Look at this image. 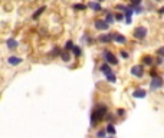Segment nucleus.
<instances>
[{"instance_id":"nucleus-22","label":"nucleus","mask_w":164,"mask_h":138,"mask_svg":"<svg viewBox=\"0 0 164 138\" xmlns=\"http://www.w3.org/2000/svg\"><path fill=\"white\" fill-rule=\"evenodd\" d=\"M130 7H131L132 10H134V13H137V15H141V13H144V10H146L143 4H140V6H131V4H130Z\"/></svg>"},{"instance_id":"nucleus-31","label":"nucleus","mask_w":164,"mask_h":138,"mask_svg":"<svg viewBox=\"0 0 164 138\" xmlns=\"http://www.w3.org/2000/svg\"><path fill=\"white\" fill-rule=\"evenodd\" d=\"M150 78H151V79H153V78H157V76H158V72H157L156 69H150Z\"/></svg>"},{"instance_id":"nucleus-21","label":"nucleus","mask_w":164,"mask_h":138,"mask_svg":"<svg viewBox=\"0 0 164 138\" xmlns=\"http://www.w3.org/2000/svg\"><path fill=\"white\" fill-rule=\"evenodd\" d=\"M61 50L62 49L59 48V46H53V49L49 52V56L50 58H59V53H61Z\"/></svg>"},{"instance_id":"nucleus-13","label":"nucleus","mask_w":164,"mask_h":138,"mask_svg":"<svg viewBox=\"0 0 164 138\" xmlns=\"http://www.w3.org/2000/svg\"><path fill=\"white\" fill-rule=\"evenodd\" d=\"M154 62H156V58H153L151 55H146L143 58V66H154Z\"/></svg>"},{"instance_id":"nucleus-6","label":"nucleus","mask_w":164,"mask_h":138,"mask_svg":"<svg viewBox=\"0 0 164 138\" xmlns=\"http://www.w3.org/2000/svg\"><path fill=\"white\" fill-rule=\"evenodd\" d=\"M130 73H131L134 78L141 79V78L144 76V66L143 65H134L131 69H130Z\"/></svg>"},{"instance_id":"nucleus-24","label":"nucleus","mask_w":164,"mask_h":138,"mask_svg":"<svg viewBox=\"0 0 164 138\" xmlns=\"http://www.w3.org/2000/svg\"><path fill=\"white\" fill-rule=\"evenodd\" d=\"M72 9L76 10V12H82V10L86 9V4H83V3H75V4H72Z\"/></svg>"},{"instance_id":"nucleus-28","label":"nucleus","mask_w":164,"mask_h":138,"mask_svg":"<svg viewBox=\"0 0 164 138\" xmlns=\"http://www.w3.org/2000/svg\"><path fill=\"white\" fill-rule=\"evenodd\" d=\"M74 45H75V43L72 41H68L65 43V48H64V49H65V50H68V52H71V50H72V48H74Z\"/></svg>"},{"instance_id":"nucleus-4","label":"nucleus","mask_w":164,"mask_h":138,"mask_svg":"<svg viewBox=\"0 0 164 138\" xmlns=\"http://www.w3.org/2000/svg\"><path fill=\"white\" fill-rule=\"evenodd\" d=\"M164 86V79L161 76H157V78H153L151 82H150V91H158Z\"/></svg>"},{"instance_id":"nucleus-1","label":"nucleus","mask_w":164,"mask_h":138,"mask_svg":"<svg viewBox=\"0 0 164 138\" xmlns=\"http://www.w3.org/2000/svg\"><path fill=\"white\" fill-rule=\"evenodd\" d=\"M107 114H108V106L105 104H102V102H98L91 111V118H89L91 128H95L99 122L104 121Z\"/></svg>"},{"instance_id":"nucleus-15","label":"nucleus","mask_w":164,"mask_h":138,"mask_svg":"<svg viewBox=\"0 0 164 138\" xmlns=\"http://www.w3.org/2000/svg\"><path fill=\"white\" fill-rule=\"evenodd\" d=\"M59 58H61V61H62V62L68 63V62L71 61V52H68V50H65V49H62V50H61V53H59Z\"/></svg>"},{"instance_id":"nucleus-20","label":"nucleus","mask_w":164,"mask_h":138,"mask_svg":"<svg viewBox=\"0 0 164 138\" xmlns=\"http://www.w3.org/2000/svg\"><path fill=\"white\" fill-rule=\"evenodd\" d=\"M104 121L107 122V124H114L115 121H117V117H115V114H111V112H108L107 115H105V120Z\"/></svg>"},{"instance_id":"nucleus-19","label":"nucleus","mask_w":164,"mask_h":138,"mask_svg":"<svg viewBox=\"0 0 164 138\" xmlns=\"http://www.w3.org/2000/svg\"><path fill=\"white\" fill-rule=\"evenodd\" d=\"M45 10H46V6H41L39 9H36V12H35V13L32 15V19H33V20L39 19V17L43 15V12H45Z\"/></svg>"},{"instance_id":"nucleus-30","label":"nucleus","mask_w":164,"mask_h":138,"mask_svg":"<svg viewBox=\"0 0 164 138\" xmlns=\"http://www.w3.org/2000/svg\"><path fill=\"white\" fill-rule=\"evenodd\" d=\"M120 56L123 58V59H128V58H130V53H128L127 50H121V52H120Z\"/></svg>"},{"instance_id":"nucleus-33","label":"nucleus","mask_w":164,"mask_h":138,"mask_svg":"<svg viewBox=\"0 0 164 138\" xmlns=\"http://www.w3.org/2000/svg\"><path fill=\"white\" fill-rule=\"evenodd\" d=\"M157 55H158L160 58H163V59H164V46H161V48L157 49Z\"/></svg>"},{"instance_id":"nucleus-8","label":"nucleus","mask_w":164,"mask_h":138,"mask_svg":"<svg viewBox=\"0 0 164 138\" xmlns=\"http://www.w3.org/2000/svg\"><path fill=\"white\" fill-rule=\"evenodd\" d=\"M22 62H23V59H22V58H19V56H16V55H10V56L7 58V63L10 66H19Z\"/></svg>"},{"instance_id":"nucleus-2","label":"nucleus","mask_w":164,"mask_h":138,"mask_svg":"<svg viewBox=\"0 0 164 138\" xmlns=\"http://www.w3.org/2000/svg\"><path fill=\"white\" fill-rule=\"evenodd\" d=\"M102 59H104V62H107L108 65H111V66H117L118 63H120V61H118L117 55L112 53L111 50H108V49H105V50L102 52Z\"/></svg>"},{"instance_id":"nucleus-7","label":"nucleus","mask_w":164,"mask_h":138,"mask_svg":"<svg viewBox=\"0 0 164 138\" xmlns=\"http://www.w3.org/2000/svg\"><path fill=\"white\" fill-rule=\"evenodd\" d=\"M111 35H112V42H115V43H120V45H124V43H127V38L124 36L123 33L114 32V33H111Z\"/></svg>"},{"instance_id":"nucleus-35","label":"nucleus","mask_w":164,"mask_h":138,"mask_svg":"<svg viewBox=\"0 0 164 138\" xmlns=\"http://www.w3.org/2000/svg\"><path fill=\"white\" fill-rule=\"evenodd\" d=\"M130 3H131V6H140V4H143V0H130Z\"/></svg>"},{"instance_id":"nucleus-12","label":"nucleus","mask_w":164,"mask_h":138,"mask_svg":"<svg viewBox=\"0 0 164 138\" xmlns=\"http://www.w3.org/2000/svg\"><path fill=\"white\" fill-rule=\"evenodd\" d=\"M102 13L105 15V17H104V20H105V22H107V23L109 24V26H111V24H112V23H114V22H115L114 13H112L111 10H102Z\"/></svg>"},{"instance_id":"nucleus-34","label":"nucleus","mask_w":164,"mask_h":138,"mask_svg":"<svg viewBox=\"0 0 164 138\" xmlns=\"http://www.w3.org/2000/svg\"><path fill=\"white\" fill-rule=\"evenodd\" d=\"M154 63H156L157 66H161L164 63V59H163V58H160V56L156 58V62H154Z\"/></svg>"},{"instance_id":"nucleus-11","label":"nucleus","mask_w":164,"mask_h":138,"mask_svg":"<svg viewBox=\"0 0 164 138\" xmlns=\"http://www.w3.org/2000/svg\"><path fill=\"white\" fill-rule=\"evenodd\" d=\"M146 97H147V91L143 88H137L132 92V98H135V99H144Z\"/></svg>"},{"instance_id":"nucleus-25","label":"nucleus","mask_w":164,"mask_h":138,"mask_svg":"<svg viewBox=\"0 0 164 138\" xmlns=\"http://www.w3.org/2000/svg\"><path fill=\"white\" fill-rule=\"evenodd\" d=\"M107 131H105V128H101V130H98L97 132H95V138H107Z\"/></svg>"},{"instance_id":"nucleus-26","label":"nucleus","mask_w":164,"mask_h":138,"mask_svg":"<svg viewBox=\"0 0 164 138\" xmlns=\"http://www.w3.org/2000/svg\"><path fill=\"white\" fill-rule=\"evenodd\" d=\"M105 79H107L109 83H115V82H117V76H115V73H111V75H107V76H105Z\"/></svg>"},{"instance_id":"nucleus-36","label":"nucleus","mask_w":164,"mask_h":138,"mask_svg":"<svg viewBox=\"0 0 164 138\" xmlns=\"http://www.w3.org/2000/svg\"><path fill=\"white\" fill-rule=\"evenodd\" d=\"M158 13H160V15H164V6L158 9Z\"/></svg>"},{"instance_id":"nucleus-18","label":"nucleus","mask_w":164,"mask_h":138,"mask_svg":"<svg viewBox=\"0 0 164 138\" xmlns=\"http://www.w3.org/2000/svg\"><path fill=\"white\" fill-rule=\"evenodd\" d=\"M71 53L74 55V58H81L82 55V46H79V45H74V48H72V50H71Z\"/></svg>"},{"instance_id":"nucleus-14","label":"nucleus","mask_w":164,"mask_h":138,"mask_svg":"<svg viewBox=\"0 0 164 138\" xmlns=\"http://www.w3.org/2000/svg\"><path fill=\"white\" fill-rule=\"evenodd\" d=\"M99 43H111L112 42V35L111 33H105V35H99L98 36Z\"/></svg>"},{"instance_id":"nucleus-38","label":"nucleus","mask_w":164,"mask_h":138,"mask_svg":"<svg viewBox=\"0 0 164 138\" xmlns=\"http://www.w3.org/2000/svg\"><path fill=\"white\" fill-rule=\"evenodd\" d=\"M108 138H115V137H111V135H108Z\"/></svg>"},{"instance_id":"nucleus-9","label":"nucleus","mask_w":164,"mask_h":138,"mask_svg":"<svg viewBox=\"0 0 164 138\" xmlns=\"http://www.w3.org/2000/svg\"><path fill=\"white\" fill-rule=\"evenodd\" d=\"M86 7L91 9V10H94L95 13H97V12H102V6H101V3L97 1V0H91L89 3L86 4Z\"/></svg>"},{"instance_id":"nucleus-17","label":"nucleus","mask_w":164,"mask_h":138,"mask_svg":"<svg viewBox=\"0 0 164 138\" xmlns=\"http://www.w3.org/2000/svg\"><path fill=\"white\" fill-rule=\"evenodd\" d=\"M105 131H107V135H111V137H115V134H117V128H115L114 124H107L105 127Z\"/></svg>"},{"instance_id":"nucleus-16","label":"nucleus","mask_w":164,"mask_h":138,"mask_svg":"<svg viewBox=\"0 0 164 138\" xmlns=\"http://www.w3.org/2000/svg\"><path fill=\"white\" fill-rule=\"evenodd\" d=\"M6 46H7V49H10V50H15V49H17L19 43H17L16 39H13V38H9L7 41H6Z\"/></svg>"},{"instance_id":"nucleus-37","label":"nucleus","mask_w":164,"mask_h":138,"mask_svg":"<svg viewBox=\"0 0 164 138\" xmlns=\"http://www.w3.org/2000/svg\"><path fill=\"white\" fill-rule=\"evenodd\" d=\"M97 1H99V3H102V1H105V0H97Z\"/></svg>"},{"instance_id":"nucleus-5","label":"nucleus","mask_w":164,"mask_h":138,"mask_svg":"<svg viewBox=\"0 0 164 138\" xmlns=\"http://www.w3.org/2000/svg\"><path fill=\"white\" fill-rule=\"evenodd\" d=\"M94 27H95L98 32H107L108 29H109V24H108L104 19H97V20L94 22Z\"/></svg>"},{"instance_id":"nucleus-39","label":"nucleus","mask_w":164,"mask_h":138,"mask_svg":"<svg viewBox=\"0 0 164 138\" xmlns=\"http://www.w3.org/2000/svg\"><path fill=\"white\" fill-rule=\"evenodd\" d=\"M154 1H163V0H154Z\"/></svg>"},{"instance_id":"nucleus-27","label":"nucleus","mask_w":164,"mask_h":138,"mask_svg":"<svg viewBox=\"0 0 164 138\" xmlns=\"http://www.w3.org/2000/svg\"><path fill=\"white\" fill-rule=\"evenodd\" d=\"M125 114H127V112H125V109H124V108H118V109H117V112H115V117L124 118V117H125Z\"/></svg>"},{"instance_id":"nucleus-3","label":"nucleus","mask_w":164,"mask_h":138,"mask_svg":"<svg viewBox=\"0 0 164 138\" xmlns=\"http://www.w3.org/2000/svg\"><path fill=\"white\" fill-rule=\"evenodd\" d=\"M148 35V29L146 26H138L134 33H132V36H134V39H137V41H144L146 38H147Z\"/></svg>"},{"instance_id":"nucleus-10","label":"nucleus","mask_w":164,"mask_h":138,"mask_svg":"<svg viewBox=\"0 0 164 138\" xmlns=\"http://www.w3.org/2000/svg\"><path fill=\"white\" fill-rule=\"evenodd\" d=\"M99 72L104 73V75L107 76V75H111V73H114V71H112V66L108 65L107 62H104V63H101V66H99Z\"/></svg>"},{"instance_id":"nucleus-32","label":"nucleus","mask_w":164,"mask_h":138,"mask_svg":"<svg viewBox=\"0 0 164 138\" xmlns=\"http://www.w3.org/2000/svg\"><path fill=\"white\" fill-rule=\"evenodd\" d=\"M115 9H117V10H118V12H125V9H127V6H125V4H117V6H115Z\"/></svg>"},{"instance_id":"nucleus-23","label":"nucleus","mask_w":164,"mask_h":138,"mask_svg":"<svg viewBox=\"0 0 164 138\" xmlns=\"http://www.w3.org/2000/svg\"><path fill=\"white\" fill-rule=\"evenodd\" d=\"M81 42H82V45H83V43H86V45H91V43H92V38H91L88 33H83V36L81 38Z\"/></svg>"},{"instance_id":"nucleus-29","label":"nucleus","mask_w":164,"mask_h":138,"mask_svg":"<svg viewBox=\"0 0 164 138\" xmlns=\"http://www.w3.org/2000/svg\"><path fill=\"white\" fill-rule=\"evenodd\" d=\"M114 17H115V20L123 22V20H124V13H123V12H117V13L114 15Z\"/></svg>"}]
</instances>
